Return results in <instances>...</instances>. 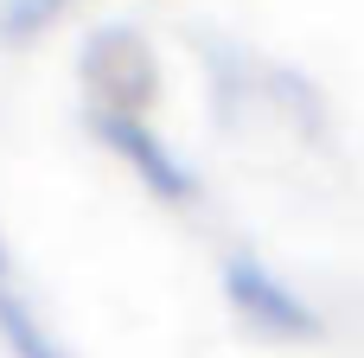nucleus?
Masks as SVG:
<instances>
[{
    "mask_svg": "<svg viewBox=\"0 0 364 358\" xmlns=\"http://www.w3.org/2000/svg\"><path fill=\"white\" fill-rule=\"evenodd\" d=\"M83 83L102 115H141V102H154V90H160V70H154V51L141 45V32L102 26L83 45Z\"/></svg>",
    "mask_w": 364,
    "mask_h": 358,
    "instance_id": "1",
    "label": "nucleus"
},
{
    "mask_svg": "<svg viewBox=\"0 0 364 358\" xmlns=\"http://www.w3.org/2000/svg\"><path fill=\"white\" fill-rule=\"evenodd\" d=\"M224 295H230V307H237L250 327H262V333H275V339H320V314H314L275 269H262L256 256H237V263L224 269Z\"/></svg>",
    "mask_w": 364,
    "mask_h": 358,
    "instance_id": "2",
    "label": "nucleus"
},
{
    "mask_svg": "<svg viewBox=\"0 0 364 358\" xmlns=\"http://www.w3.org/2000/svg\"><path fill=\"white\" fill-rule=\"evenodd\" d=\"M90 128H96V141L109 147V154H122L128 167H134V179L154 192V199H166V205H186L192 192H198V179L186 173V160L141 122V115H102V109H90Z\"/></svg>",
    "mask_w": 364,
    "mask_h": 358,
    "instance_id": "3",
    "label": "nucleus"
},
{
    "mask_svg": "<svg viewBox=\"0 0 364 358\" xmlns=\"http://www.w3.org/2000/svg\"><path fill=\"white\" fill-rule=\"evenodd\" d=\"M0 339L13 346V358H64V346L38 327V314H32L13 288H0Z\"/></svg>",
    "mask_w": 364,
    "mask_h": 358,
    "instance_id": "4",
    "label": "nucleus"
},
{
    "mask_svg": "<svg viewBox=\"0 0 364 358\" xmlns=\"http://www.w3.org/2000/svg\"><path fill=\"white\" fill-rule=\"evenodd\" d=\"M58 6H64V0H0V32L26 38V32H38Z\"/></svg>",
    "mask_w": 364,
    "mask_h": 358,
    "instance_id": "5",
    "label": "nucleus"
},
{
    "mask_svg": "<svg viewBox=\"0 0 364 358\" xmlns=\"http://www.w3.org/2000/svg\"><path fill=\"white\" fill-rule=\"evenodd\" d=\"M0 288H6V243H0Z\"/></svg>",
    "mask_w": 364,
    "mask_h": 358,
    "instance_id": "6",
    "label": "nucleus"
}]
</instances>
